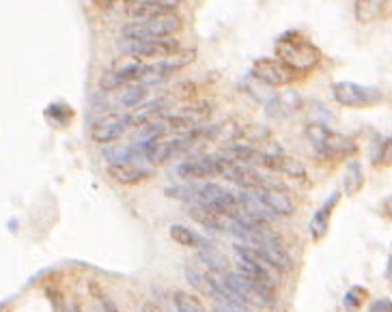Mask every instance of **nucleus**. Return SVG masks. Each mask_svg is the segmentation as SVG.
Here are the masks:
<instances>
[{
    "instance_id": "nucleus-1",
    "label": "nucleus",
    "mask_w": 392,
    "mask_h": 312,
    "mask_svg": "<svg viewBox=\"0 0 392 312\" xmlns=\"http://www.w3.org/2000/svg\"><path fill=\"white\" fill-rule=\"evenodd\" d=\"M276 52L282 63L298 69V72H310L322 60V52L315 44H310L300 32H284L276 41Z\"/></svg>"
},
{
    "instance_id": "nucleus-2",
    "label": "nucleus",
    "mask_w": 392,
    "mask_h": 312,
    "mask_svg": "<svg viewBox=\"0 0 392 312\" xmlns=\"http://www.w3.org/2000/svg\"><path fill=\"white\" fill-rule=\"evenodd\" d=\"M306 138H308V143L315 147L317 153L328 155V157L355 153V143L351 141L349 136L339 134L324 123H308L306 125Z\"/></svg>"
},
{
    "instance_id": "nucleus-3",
    "label": "nucleus",
    "mask_w": 392,
    "mask_h": 312,
    "mask_svg": "<svg viewBox=\"0 0 392 312\" xmlns=\"http://www.w3.org/2000/svg\"><path fill=\"white\" fill-rule=\"evenodd\" d=\"M182 28V18L172 13L149 18V20H134L123 26V37L129 39H166Z\"/></svg>"
},
{
    "instance_id": "nucleus-4",
    "label": "nucleus",
    "mask_w": 392,
    "mask_h": 312,
    "mask_svg": "<svg viewBox=\"0 0 392 312\" xmlns=\"http://www.w3.org/2000/svg\"><path fill=\"white\" fill-rule=\"evenodd\" d=\"M233 254H235V265H237L239 273H244L246 278L255 280L263 289L276 293V278L272 275V269L263 263V259L251 246L233 244Z\"/></svg>"
},
{
    "instance_id": "nucleus-5",
    "label": "nucleus",
    "mask_w": 392,
    "mask_h": 312,
    "mask_svg": "<svg viewBox=\"0 0 392 312\" xmlns=\"http://www.w3.org/2000/svg\"><path fill=\"white\" fill-rule=\"evenodd\" d=\"M332 97L345 108H367L384 101V93L375 86H362L358 82H334Z\"/></svg>"
},
{
    "instance_id": "nucleus-6",
    "label": "nucleus",
    "mask_w": 392,
    "mask_h": 312,
    "mask_svg": "<svg viewBox=\"0 0 392 312\" xmlns=\"http://www.w3.org/2000/svg\"><path fill=\"white\" fill-rule=\"evenodd\" d=\"M196 58V52L194 50H179L177 54L172 56H166L164 60H158L153 65H145V69H142V74L138 78L140 84L145 86H153V84H162L166 82L168 78H172L177 72H179L182 67L190 65L192 60Z\"/></svg>"
},
{
    "instance_id": "nucleus-7",
    "label": "nucleus",
    "mask_w": 392,
    "mask_h": 312,
    "mask_svg": "<svg viewBox=\"0 0 392 312\" xmlns=\"http://www.w3.org/2000/svg\"><path fill=\"white\" fill-rule=\"evenodd\" d=\"M253 76L261 84H267L272 89H280V86L293 84L300 78V72L289 67L287 63H282L280 58H259L253 65Z\"/></svg>"
},
{
    "instance_id": "nucleus-8",
    "label": "nucleus",
    "mask_w": 392,
    "mask_h": 312,
    "mask_svg": "<svg viewBox=\"0 0 392 312\" xmlns=\"http://www.w3.org/2000/svg\"><path fill=\"white\" fill-rule=\"evenodd\" d=\"M119 48L125 50L123 54H129L134 58H166V56H172L179 52V44L175 39H129V37H123L119 41Z\"/></svg>"
},
{
    "instance_id": "nucleus-9",
    "label": "nucleus",
    "mask_w": 392,
    "mask_h": 312,
    "mask_svg": "<svg viewBox=\"0 0 392 312\" xmlns=\"http://www.w3.org/2000/svg\"><path fill=\"white\" fill-rule=\"evenodd\" d=\"M132 117L121 112H108L91 123V138L95 143H115L129 129Z\"/></svg>"
},
{
    "instance_id": "nucleus-10",
    "label": "nucleus",
    "mask_w": 392,
    "mask_h": 312,
    "mask_svg": "<svg viewBox=\"0 0 392 312\" xmlns=\"http://www.w3.org/2000/svg\"><path fill=\"white\" fill-rule=\"evenodd\" d=\"M142 69H145V63H142L140 58H134L129 54H125L123 60L115 63V67L110 69L108 74L101 76V82L99 86L103 91H115L123 84H129V82H136L142 74Z\"/></svg>"
},
{
    "instance_id": "nucleus-11",
    "label": "nucleus",
    "mask_w": 392,
    "mask_h": 312,
    "mask_svg": "<svg viewBox=\"0 0 392 312\" xmlns=\"http://www.w3.org/2000/svg\"><path fill=\"white\" fill-rule=\"evenodd\" d=\"M177 177H182L186 181H201L207 177L218 175V155H201L188 162H182L175 168Z\"/></svg>"
},
{
    "instance_id": "nucleus-12",
    "label": "nucleus",
    "mask_w": 392,
    "mask_h": 312,
    "mask_svg": "<svg viewBox=\"0 0 392 312\" xmlns=\"http://www.w3.org/2000/svg\"><path fill=\"white\" fill-rule=\"evenodd\" d=\"M177 5L179 0H136V3H127L125 13L134 20H149L172 13Z\"/></svg>"
},
{
    "instance_id": "nucleus-13",
    "label": "nucleus",
    "mask_w": 392,
    "mask_h": 312,
    "mask_svg": "<svg viewBox=\"0 0 392 312\" xmlns=\"http://www.w3.org/2000/svg\"><path fill=\"white\" fill-rule=\"evenodd\" d=\"M108 177L121 186H138L145 179H149L151 172L147 168L134 166L132 162H115L108 166Z\"/></svg>"
},
{
    "instance_id": "nucleus-14",
    "label": "nucleus",
    "mask_w": 392,
    "mask_h": 312,
    "mask_svg": "<svg viewBox=\"0 0 392 312\" xmlns=\"http://www.w3.org/2000/svg\"><path fill=\"white\" fill-rule=\"evenodd\" d=\"M339 198H341V194L334 192V194L322 204V209H319V212L312 216V220H310V235H312L315 241H319V239L326 237L328 226H330V216H332V212H334V207H336Z\"/></svg>"
},
{
    "instance_id": "nucleus-15",
    "label": "nucleus",
    "mask_w": 392,
    "mask_h": 312,
    "mask_svg": "<svg viewBox=\"0 0 392 312\" xmlns=\"http://www.w3.org/2000/svg\"><path fill=\"white\" fill-rule=\"evenodd\" d=\"M388 5H390V0H355L353 15L360 24H371L384 15Z\"/></svg>"
},
{
    "instance_id": "nucleus-16",
    "label": "nucleus",
    "mask_w": 392,
    "mask_h": 312,
    "mask_svg": "<svg viewBox=\"0 0 392 312\" xmlns=\"http://www.w3.org/2000/svg\"><path fill=\"white\" fill-rule=\"evenodd\" d=\"M168 235H170L172 241H177V244L186 246V248H196V250H201V248H207V246H209V241H207L205 237H201L198 233H194L192 228H188V226H184V224H172L170 230H168Z\"/></svg>"
},
{
    "instance_id": "nucleus-17",
    "label": "nucleus",
    "mask_w": 392,
    "mask_h": 312,
    "mask_svg": "<svg viewBox=\"0 0 392 312\" xmlns=\"http://www.w3.org/2000/svg\"><path fill=\"white\" fill-rule=\"evenodd\" d=\"M186 278H188V282H190L198 293H203V295H207V297H211V299H216V297L220 295V291L216 289V285H213V280L209 278L207 271L201 273V271L194 269V267H186Z\"/></svg>"
},
{
    "instance_id": "nucleus-18",
    "label": "nucleus",
    "mask_w": 392,
    "mask_h": 312,
    "mask_svg": "<svg viewBox=\"0 0 392 312\" xmlns=\"http://www.w3.org/2000/svg\"><path fill=\"white\" fill-rule=\"evenodd\" d=\"M149 95V89L145 84H138V86H127L121 95H119V106L121 108H136L142 106Z\"/></svg>"
},
{
    "instance_id": "nucleus-19",
    "label": "nucleus",
    "mask_w": 392,
    "mask_h": 312,
    "mask_svg": "<svg viewBox=\"0 0 392 312\" xmlns=\"http://www.w3.org/2000/svg\"><path fill=\"white\" fill-rule=\"evenodd\" d=\"M172 301H175L177 312H207L205 306L192 293H186V291H177L172 295Z\"/></svg>"
},
{
    "instance_id": "nucleus-20",
    "label": "nucleus",
    "mask_w": 392,
    "mask_h": 312,
    "mask_svg": "<svg viewBox=\"0 0 392 312\" xmlns=\"http://www.w3.org/2000/svg\"><path fill=\"white\" fill-rule=\"evenodd\" d=\"M362 183H365V172H362V166H360V162H349V166H347V175H345V188H347V192L349 194H355L360 188H362Z\"/></svg>"
},
{
    "instance_id": "nucleus-21",
    "label": "nucleus",
    "mask_w": 392,
    "mask_h": 312,
    "mask_svg": "<svg viewBox=\"0 0 392 312\" xmlns=\"http://www.w3.org/2000/svg\"><path fill=\"white\" fill-rule=\"evenodd\" d=\"M164 194L168 198H177L182 202H188V204H194V198H196V186H177V188H166Z\"/></svg>"
},
{
    "instance_id": "nucleus-22",
    "label": "nucleus",
    "mask_w": 392,
    "mask_h": 312,
    "mask_svg": "<svg viewBox=\"0 0 392 312\" xmlns=\"http://www.w3.org/2000/svg\"><path fill=\"white\" fill-rule=\"evenodd\" d=\"M270 129L263 125H246L244 129H237L235 138H244V141H267Z\"/></svg>"
},
{
    "instance_id": "nucleus-23",
    "label": "nucleus",
    "mask_w": 392,
    "mask_h": 312,
    "mask_svg": "<svg viewBox=\"0 0 392 312\" xmlns=\"http://www.w3.org/2000/svg\"><path fill=\"white\" fill-rule=\"evenodd\" d=\"M89 289L93 291V295H95V297H97V301L101 304L103 312H121V308H119V306H117V304H115V301H113L108 295H106V293L99 289V285L91 282V285H89Z\"/></svg>"
},
{
    "instance_id": "nucleus-24",
    "label": "nucleus",
    "mask_w": 392,
    "mask_h": 312,
    "mask_svg": "<svg viewBox=\"0 0 392 312\" xmlns=\"http://www.w3.org/2000/svg\"><path fill=\"white\" fill-rule=\"evenodd\" d=\"M48 117H52L54 115V123H56V119H58V123L61 125H67L69 123V119H71V115H74V112H71L69 110V106H65V103L63 101H58V103H52V106L48 108V112H46Z\"/></svg>"
},
{
    "instance_id": "nucleus-25",
    "label": "nucleus",
    "mask_w": 392,
    "mask_h": 312,
    "mask_svg": "<svg viewBox=\"0 0 392 312\" xmlns=\"http://www.w3.org/2000/svg\"><path fill=\"white\" fill-rule=\"evenodd\" d=\"M388 308H390V299H381L371 308V312H388Z\"/></svg>"
},
{
    "instance_id": "nucleus-26",
    "label": "nucleus",
    "mask_w": 392,
    "mask_h": 312,
    "mask_svg": "<svg viewBox=\"0 0 392 312\" xmlns=\"http://www.w3.org/2000/svg\"><path fill=\"white\" fill-rule=\"evenodd\" d=\"M93 3L97 5V7H101V9H113L119 0H93Z\"/></svg>"
},
{
    "instance_id": "nucleus-27",
    "label": "nucleus",
    "mask_w": 392,
    "mask_h": 312,
    "mask_svg": "<svg viewBox=\"0 0 392 312\" xmlns=\"http://www.w3.org/2000/svg\"><path fill=\"white\" fill-rule=\"evenodd\" d=\"M74 312H82V310H80V308H78V306H76V308H74Z\"/></svg>"
},
{
    "instance_id": "nucleus-28",
    "label": "nucleus",
    "mask_w": 392,
    "mask_h": 312,
    "mask_svg": "<svg viewBox=\"0 0 392 312\" xmlns=\"http://www.w3.org/2000/svg\"><path fill=\"white\" fill-rule=\"evenodd\" d=\"M213 312H222V310H220V308H216V310H213Z\"/></svg>"
}]
</instances>
